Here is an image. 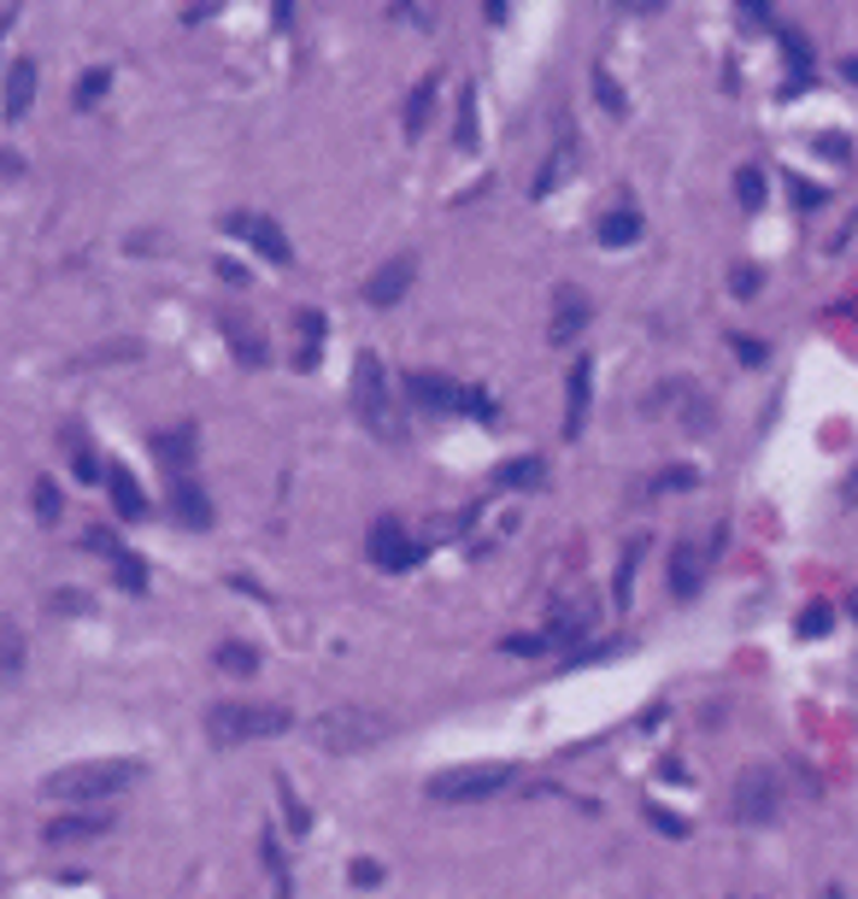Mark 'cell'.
Masks as SVG:
<instances>
[{
    "mask_svg": "<svg viewBox=\"0 0 858 899\" xmlns=\"http://www.w3.org/2000/svg\"><path fill=\"white\" fill-rule=\"evenodd\" d=\"M141 776H148L141 759H83L41 776V794H53V800H112V794L136 788Z\"/></svg>",
    "mask_w": 858,
    "mask_h": 899,
    "instance_id": "6da1fadb",
    "label": "cell"
},
{
    "mask_svg": "<svg viewBox=\"0 0 858 899\" xmlns=\"http://www.w3.org/2000/svg\"><path fill=\"white\" fill-rule=\"evenodd\" d=\"M295 729L288 706H265V700H217L207 706V735L217 747H241V741H271V735Z\"/></svg>",
    "mask_w": 858,
    "mask_h": 899,
    "instance_id": "7a4b0ae2",
    "label": "cell"
},
{
    "mask_svg": "<svg viewBox=\"0 0 858 899\" xmlns=\"http://www.w3.org/2000/svg\"><path fill=\"white\" fill-rule=\"evenodd\" d=\"M312 747L324 752H371L395 735V717L388 712H371V706H329V712L312 717Z\"/></svg>",
    "mask_w": 858,
    "mask_h": 899,
    "instance_id": "3957f363",
    "label": "cell"
},
{
    "mask_svg": "<svg viewBox=\"0 0 858 899\" xmlns=\"http://www.w3.org/2000/svg\"><path fill=\"white\" fill-rule=\"evenodd\" d=\"M518 782V764L506 759H488V764H453V771H435L430 776V800L442 806H471V800H494L500 788H512Z\"/></svg>",
    "mask_w": 858,
    "mask_h": 899,
    "instance_id": "277c9868",
    "label": "cell"
},
{
    "mask_svg": "<svg viewBox=\"0 0 858 899\" xmlns=\"http://www.w3.org/2000/svg\"><path fill=\"white\" fill-rule=\"evenodd\" d=\"M353 412L359 424L383 441H400V424H395V405H388V376H383V359L376 353H359L353 365Z\"/></svg>",
    "mask_w": 858,
    "mask_h": 899,
    "instance_id": "5b68a950",
    "label": "cell"
},
{
    "mask_svg": "<svg viewBox=\"0 0 858 899\" xmlns=\"http://www.w3.org/2000/svg\"><path fill=\"white\" fill-rule=\"evenodd\" d=\"M365 553H371L376 571H412V564L424 559V541H412L400 517H376L371 535H365Z\"/></svg>",
    "mask_w": 858,
    "mask_h": 899,
    "instance_id": "8992f818",
    "label": "cell"
},
{
    "mask_svg": "<svg viewBox=\"0 0 858 899\" xmlns=\"http://www.w3.org/2000/svg\"><path fill=\"white\" fill-rule=\"evenodd\" d=\"M400 388H406V400H412L418 412H464V400H471V388H464V383L435 376V371H412Z\"/></svg>",
    "mask_w": 858,
    "mask_h": 899,
    "instance_id": "52a82bcc",
    "label": "cell"
},
{
    "mask_svg": "<svg viewBox=\"0 0 858 899\" xmlns=\"http://www.w3.org/2000/svg\"><path fill=\"white\" fill-rule=\"evenodd\" d=\"M224 229H229V236H241L247 248H253L259 259H271V265H288V259H295L288 236L271 224V217H259V212H229V217H224Z\"/></svg>",
    "mask_w": 858,
    "mask_h": 899,
    "instance_id": "ba28073f",
    "label": "cell"
},
{
    "mask_svg": "<svg viewBox=\"0 0 858 899\" xmlns=\"http://www.w3.org/2000/svg\"><path fill=\"white\" fill-rule=\"evenodd\" d=\"M782 811V788L770 771H747L735 782V823H776Z\"/></svg>",
    "mask_w": 858,
    "mask_h": 899,
    "instance_id": "9c48e42d",
    "label": "cell"
},
{
    "mask_svg": "<svg viewBox=\"0 0 858 899\" xmlns=\"http://www.w3.org/2000/svg\"><path fill=\"white\" fill-rule=\"evenodd\" d=\"M217 329H224L229 353H236V359H241L247 371L271 365V341L259 336V324H247V312H217Z\"/></svg>",
    "mask_w": 858,
    "mask_h": 899,
    "instance_id": "30bf717a",
    "label": "cell"
},
{
    "mask_svg": "<svg viewBox=\"0 0 858 899\" xmlns=\"http://www.w3.org/2000/svg\"><path fill=\"white\" fill-rule=\"evenodd\" d=\"M588 388H594V359H571V383H564V441H576L588 424Z\"/></svg>",
    "mask_w": 858,
    "mask_h": 899,
    "instance_id": "8fae6325",
    "label": "cell"
},
{
    "mask_svg": "<svg viewBox=\"0 0 858 899\" xmlns=\"http://www.w3.org/2000/svg\"><path fill=\"white\" fill-rule=\"evenodd\" d=\"M412 277H418V259L412 253H400V259H388L383 271L365 283V300L371 307H395V300H406V288H412Z\"/></svg>",
    "mask_w": 858,
    "mask_h": 899,
    "instance_id": "7c38bea8",
    "label": "cell"
},
{
    "mask_svg": "<svg viewBox=\"0 0 858 899\" xmlns=\"http://www.w3.org/2000/svg\"><path fill=\"white\" fill-rule=\"evenodd\" d=\"M148 447H153V459H159V465H165L171 476H183L188 465H195V424L153 429V435H148Z\"/></svg>",
    "mask_w": 858,
    "mask_h": 899,
    "instance_id": "4fadbf2b",
    "label": "cell"
},
{
    "mask_svg": "<svg viewBox=\"0 0 858 899\" xmlns=\"http://www.w3.org/2000/svg\"><path fill=\"white\" fill-rule=\"evenodd\" d=\"M41 835H48L53 847H65V840H95V835H112V823H107V811H65V817H53Z\"/></svg>",
    "mask_w": 858,
    "mask_h": 899,
    "instance_id": "5bb4252c",
    "label": "cell"
},
{
    "mask_svg": "<svg viewBox=\"0 0 858 899\" xmlns=\"http://www.w3.org/2000/svg\"><path fill=\"white\" fill-rule=\"evenodd\" d=\"M107 495H112V505H119L124 524H141V517H148V495H141V483L124 465H107Z\"/></svg>",
    "mask_w": 858,
    "mask_h": 899,
    "instance_id": "9a60e30c",
    "label": "cell"
},
{
    "mask_svg": "<svg viewBox=\"0 0 858 899\" xmlns=\"http://www.w3.org/2000/svg\"><path fill=\"white\" fill-rule=\"evenodd\" d=\"M171 512H177V524H188V529H212V500L200 495L188 476H171Z\"/></svg>",
    "mask_w": 858,
    "mask_h": 899,
    "instance_id": "2e32d148",
    "label": "cell"
},
{
    "mask_svg": "<svg viewBox=\"0 0 858 899\" xmlns=\"http://www.w3.org/2000/svg\"><path fill=\"white\" fill-rule=\"evenodd\" d=\"M700 576H706V553L694 541H676V553H671V594H676V600H694V594H700Z\"/></svg>",
    "mask_w": 858,
    "mask_h": 899,
    "instance_id": "e0dca14e",
    "label": "cell"
},
{
    "mask_svg": "<svg viewBox=\"0 0 858 899\" xmlns=\"http://www.w3.org/2000/svg\"><path fill=\"white\" fill-rule=\"evenodd\" d=\"M318 353H324V312H295V371H318Z\"/></svg>",
    "mask_w": 858,
    "mask_h": 899,
    "instance_id": "ac0fdd59",
    "label": "cell"
},
{
    "mask_svg": "<svg viewBox=\"0 0 858 899\" xmlns=\"http://www.w3.org/2000/svg\"><path fill=\"white\" fill-rule=\"evenodd\" d=\"M588 623H594V605H559V612H552V623H547V647H571V641H583Z\"/></svg>",
    "mask_w": 858,
    "mask_h": 899,
    "instance_id": "d6986e66",
    "label": "cell"
},
{
    "mask_svg": "<svg viewBox=\"0 0 858 899\" xmlns=\"http://www.w3.org/2000/svg\"><path fill=\"white\" fill-rule=\"evenodd\" d=\"M36 100V60H18L7 71V118H24Z\"/></svg>",
    "mask_w": 858,
    "mask_h": 899,
    "instance_id": "ffe728a7",
    "label": "cell"
},
{
    "mask_svg": "<svg viewBox=\"0 0 858 899\" xmlns=\"http://www.w3.org/2000/svg\"><path fill=\"white\" fill-rule=\"evenodd\" d=\"M635 241H642V212L618 207L600 217V248H635Z\"/></svg>",
    "mask_w": 858,
    "mask_h": 899,
    "instance_id": "44dd1931",
    "label": "cell"
},
{
    "mask_svg": "<svg viewBox=\"0 0 858 899\" xmlns=\"http://www.w3.org/2000/svg\"><path fill=\"white\" fill-rule=\"evenodd\" d=\"M588 324V300L583 288H559V317H552V341H571Z\"/></svg>",
    "mask_w": 858,
    "mask_h": 899,
    "instance_id": "7402d4cb",
    "label": "cell"
},
{
    "mask_svg": "<svg viewBox=\"0 0 858 899\" xmlns=\"http://www.w3.org/2000/svg\"><path fill=\"white\" fill-rule=\"evenodd\" d=\"M542 483H547V465H542V459H530V453L494 471V488H542Z\"/></svg>",
    "mask_w": 858,
    "mask_h": 899,
    "instance_id": "603a6c76",
    "label": "cell"
},
{
    "mask_svg": "<svg viewBox=\"0 0 858 899\" xmlns=\"http://www.w3.org/2000/svg\"><path fill=\"white\" fill-rule=\"evenodd\" d=\"M435 77H424L412 95H406V136H424V124H430V112H435Z\"/></svg>",
    "mask_w": 858,
    "mask_h": 899,
    "instance_id": "cb8c5ba5",
    "label": "cell"
},
{
    "mask_svg": "<svg viewBox=\"0 0 858 899\" xmlns=\"http://www.w3.org/2000/svg\"><path fill=\"white\" fill-rule=\"evenodd\" d=\"M112 583L124 594H148V564L129 553V547H119V553H112Z\"/></svg>",
    "mask_w": 858,
    "mask_h": 899,
    "instance_id": "d4e9b609",
    "label": "cell"
},
{
    "mask_svg": "<svg viewBox=\"0 0 858 899\" xmlns=\"http://www.w3.org/2000/svg\"><path fill=\"white\" fill-rule=\"evenodd\" d=\"M212 659H217V671H229V676H253L259 671V652L247 647V641H224Z\"/></svg>",
    "mask_w": 858,
    "mask_h": 899,
    "instance_id": "484cf974",
    "label": "cell"
},
{
    "mask_svg": "<svg viewBox=\"0 0 858 899\" xmlns=\"http://www.w3.org/2000/svg\"><path fill=\"white\" fill-rule=\"evenodd\" d=\"M276 806H283V817H288V829H295V835H307V829H312V811L300 806V794L288 788L283 776H276Z\"/></svg>",
    "mask_w": 858,
    "mask_h": 899,
    "instance_id": "4316f807",
    "label": "cell"
},
{
    "mask_svg": "<svg viewBox=\"0 0 858 899\" xmlns=\"http://www.w3.org/2000/svg\"><path fill=\"white\" fill-rule=\"evenodd\" d=\"M642 553H647V541H635L630 553H623V564H618V588H612V605H630V588H635V571H642Z\"/></svg>",
    "mask_w": 858,
    "mask_h": 899,
    "instance_id": "83f0119b",
    "label": "cell"
},
{
    "mask_svg": "<svg viewBox=\"0 0 858 899\" xmlns=\"http://www.w3.org/2000/svg\"><path fill=\"white\" fill-rule=\"evenodd\" d=\"M735 195H741V207H764V171L759 165H741L735 171Z\"/></svg>",
    "mask_w": 858,
    "mask_h": 899,
    "instance_id": "f1b7e54d",
    "label": "cell"
},
{
    "mask_svg": "<svg viewBox=\"0 0 858 899\" xmlns=\"http://www.w3.org/2000/svg\"><path fill=\"white\" fill-rule=\"evenodd\" d=\"M107 89H112V71H107V65L83 71V77H77V107H95V100L107 95Z\"/></svg>",
    "mask_w": 858,
    "mask_h": 899,
    "instance_id": "f546056e",
    "label": "cell"
},
{
    "mask_svg": "<svg viewBox=\"0 0 858 899\" xmlns=\"http://www.w3.org/2000/svg\"><path fill=\"white\" fill-rule=\"evenodd\" d=\"M459 148H476V89L459 95V129H453Z\"/></svg>",
    "mask_w": 858,
    "mask_h": 899,
    "instance_id": "4dcf8cb0",
    "label": "cell"
},
{
    "mask_svg": "<svg viewBox=\"0 0 858 899\" xmlns=\"http://www.w3.org/2000/svg\"><path fill=\"white\" fill-rule=\"evenodd\" d=\"M36 517L41 524H60V483H53V476L36 483Z\"/></svg>",
    "mask_w": 858,
    "mask_h": 899,
    "instance_id": "1f68e13d",
    "label": "cell"
},
{
    "mask_svg": "<svg viewBox=\"0 0 858 899\" xmlns=\"http://www.w3.org/2000/svg\"><path fill=\"white\" fill-rule=\"evenodd\" d=\"M24 664V641L12 635V623H0V676H18Z\"/></svg>",
    "mask_w": 858,
    "mask_h": 899,
    "instance_id": "d6a6232c",
    "label": "cell"
},
{
    "mask_svg": "<svg viewBox=\"0 0 858 899\" xmlns=\"http://www.w3.org/2000/svg\"><path fill=\"white\" fill-rule=\"evenodd\" d=\"M829 623H835V612H829V605H806V612H799V623H794V629L806 635V641H818V635H829Z\"/></svg>",
    "mask_w": 858,
    "mask_h": 899,
    "instance_id": "836d02e7",
    "label": "cell"
},
{
    "mask_svg": "<svg viewBox=\"0 0 858 899\" xmlns=\"http://www.w3.org/2000/svg\"><path fill=\"white\" fill-rule=\"evenodd\" d=\"M464 417H476V424H500V405H494L488 388H471V400H464Z\"/></svg>",
    "mask_w": 858,
    "mask_h": 899,
    "instance_id": "e575fe53",
    "label": "cell"
},
{
    "mask_svg": "<svg viewBox=\"0 0 858 899\" xmlns=\"http://www.w3.org/2000/svg\"><path fill=\"white\" fill-rule=\"evenodd\" d=\"M500 647L518 652V659H542V652H547V635H506Z\"/></svg>",
    "mask_w": 858,
    "mask_h": 899,
    "instance_id": "d590c367",
    "label": "cell"
},
{
    "mask_svg": "<svg viewBox=\"0 0 858 899\" xmlns=\"http://www.w3.org/2000/svg\"><path fill=\"white\" fill-rule=\"evenodd\" d=\"M659 488H664V495H676V488H700V471H694V465H676V471L659 476Z\"/></svg>",
    "mask_w": 858,
    "mask_h": 899,
    "instance_id": "8d00e7d4",
    "label": "cell"
},
{
    "mask_svg": "<svg viewBox=\"0 0 858 899\" xmlns=\"http://www.w3.org/2000/svg\"><path fill=\"white\" fill-rule=\"evenodd\" d=\"M347 876H353V888H376V882H383V864H376V859H353V864H347Z\"/></svg>",
    "mask_w": 858,
    "mask_h": 899,
    "instance_id": "74e56055",
    "label": "cell"
},
{
    "mask_svg": "<svg viewBox=\"0 0 858 899\" xmlns=\"http://www.w3.org/2000/svg\"><path fill=\"white\" fill-rule=\"evenodd\" d=\"M759 283H764V277H759V271H753V265H735V277H730V295H735V300H747V295H759Z\"/></svg>",
    "mask_w": 858,
    "mask_h": 899,
    "instance_id": "f35d334b",
    "label": "cell"
},
{
    "mask_svg": "<svg viewBox=\"0 0 858 899\" xmlns=\"http://www.w3.org/2000/svg\"><path fill=\"white\" fill-rule=\"evenodd\" d=\"M730 347H735L741 365H764V359H770V347H764V341H753V336H735Z\"/></svg>",
    "mask_w": 858,
    "mask_h": 899,
    "instance_id": "ab89813d",
    "label": "cell"
},
{
    "mask_svg": "<svg viewBox=\"0 0 858 899\" xmlns=\"http://www.w3.org/2000/svg\"><path fill=\"white\" fill-rule=\"evenodd\" d=\"M594 95H600V107H612V112H623V89L612 83V71H600L594 77Z\"/></svg>",
    "mask_w": 858,
    "mask_h": 899,
    "instance_id": "60d3db41",
    "label": "cell"
},
{
    "mask_svg": "<svg viewBox=\"0 0 858 899\" xmlns=\"http://www.w3.org/2000/svg\"><path fill=\"white\" fill-rule=\"evenodd\" d=\"M647 817H652V823H659V829H664V835H688V823H682V817H676V811H664V806H647Z\"/></svg>",
    "mask_w": 858,
    "mask_h": 899,
    "instance_id": "b9f144b4",
    "label": "cell"
},
{
    "mask_svg": "<svg viewBox=\"0 0 858 899\" xmlns=\"http://www.w3.org/2000/svg\"><path fill=\"white\" fill-rule=\"evenodd\" d=\"M83 547H95V553H107V559L119 553V541H112V529H100V524H95L89 535H83Z\"/></svg>",
    "mask_w": 858,
    "mask_h": 899,
    "instance_id": "7bdbcfd3",
    "label": "cell"
},
{
    "mask_svg": "<svg viewBox=\"0 0 858 899\" xmlns=\"http://www.w3.org/2000/svg\"><path fill=\"white\" fill-rule=\"evenodd\" d=\"M794 207H823V188H811V183H794Z\"/></svg>",
    "mask_w": 858,
    "mask_h": 899,
    "instance_id": "ee69618b",
    "label": "cell"
},
{
    "mask_svg": "<svg viewBox=\"0 0 858 899\" xmlns=\"http://www.w3.org/2000/svg\"><path fill=\"white\" fill-rule=\"evenodd\" d=\"M212 271H217V277H224V283H247V271L236 265V259H217V265H212Z\"/></svg>",
    "mask_w": 858,
    "mask_h": 899,
    "instance_id": "f6af8a7d",
    "label": "cell"
},
{
    "mask_svg": "<svg viewBox=\"0 0 858 899\" xmlns=\"http://www.w3.org/2000/svg\"><path fill=\"white\" fill-rule=\"evenodd\" d=\"M818 153H823V159H847V141H835V136H823V141H818Z\"/></svg>",
    "mask_w": 858,
    "mask_h": 899,
    "instance_id": "bcb514c9",
    "label": "cell"
},
{
    "mask_svg": "<svg viewBox=\"0 0 858 899\" xmlns=\"http://www.w3.org/2000/svg\"><path fill=\"white\" fill-rule=\"evenodd\" d=\"M841 77H847V83H858V53H853V60H841Z\"/></svg>",
    "mask_w": 858,
    "mask_h": 899,
    "instance_id": "7dc6e473",
    "label": "cell"
},
{
    "mask_svg": "<svg viewBox=\"0 0 858 899\" xmlns=\"http://www.w3.org/2000/svg\"><path fill=\"white\" fill-rule=\"evenodd\" d=\"M12 18H18V12H12V7H0V36L12 30Z\"/></svg>",
    "mask_w": 858,
    "mask_h": 899,
    "instance_id": "c3c4849f",
    "label": "cell"
},
{
    "mask_svg": "<svg viewBox=\"0 0 858 899\" xmlns=\"http://www.w3.org/2000/svg\"><path fill=\"white\" fill-rule=\"evenodd\" d=\"M847 612H853V617H858V594H847Z\"/></svg>",
    "mask_w": 858,
    "mask_h": 899,
    "instance_id": "681fc988",
    "label": "cell"
},
{
    "mask_svg": "<svg viewBox=\"0 0 858 899\" xmlns=\"http://www.w3.org/2000/svg\"><path fill=\"white\" fill-rule=\"evenodd\" d=\"M823 899H841V894H835V888H829V894H823Z\"/></svg>",
    "mask_w": 858,
    "mask_h": 899,
    "instance_id": "f907efd6",
    "label": "cell"
}]
</instances>
